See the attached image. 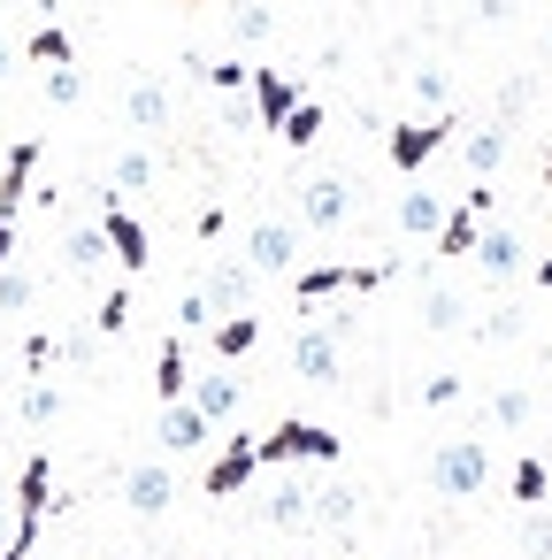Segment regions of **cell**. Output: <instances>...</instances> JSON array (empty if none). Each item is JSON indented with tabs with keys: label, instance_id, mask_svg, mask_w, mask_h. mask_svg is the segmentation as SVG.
Returning <instances> with one entry per match:
<instances>
[{
	"label": "cell",
	"instance_id": "obj_1",
	"mask_svg": "<svg viewBox=\"0 0 552 560\" xmlns=\"http://www.w3.org/2000/svg\"><path fill=\"white\" fill-rule=\"evenodd\" d=\"M16 529H9V545H0V560H32V545H39V529H47V514L62 506L55 499V460L47 453H32L24 468H16Z\"/></svg>",
	"mask_w": 552,
	"mask_h": 560
},
{
	"label": "cell",
	"instance_id": "obj_2",
	"mask_svg": "<svg viewBox=\"0 0 552 560\" xmlns=\"http://www.w3.org/2000/svg\"><path fill=\"white\" fill-rule=\"evenodd\" d=\"M399 261H315V269H292V300L315 307V300H361L376 284H391Z\"/></svg>",
	"mask_w": 552,
	"mask_h": 560
},
{
	"label": "cell",
	"instance_id": "obj_3",
	"mask_svg": "<svg viewBox=\"0 0 552 560\" xmlns=\"http://www.w3.org/2000/svg\"><path fill=\"white\" fill-rule=\"evenodd\" d=\"M483 483H491V445L483 438H445L430 453V491L437 499H475Z\"/></svg>",
	"mask_w": 552,
	"mask_h": 560
},
{
	"label": "cell",
	"instance_id": "obj_4",
	"mask_svg": "<svg viewBox=\"0 0 552 560\" xmlns=\"http://www.w3.org/2000/svg\"><path fill=\"white\" fill-rule=\"evenodd\" d=\"M453 139H460V116H445V108H437V116H422V124H399V131L384 139V154H391V170H399V177H422Z\"/></svg>",
	"mask_w": 552,
	"mask_h": 560
},
{
	"label": "cell",
	"instance_id": "obj_5",
	"mask_svg": "<svg viewBox=\"0 0 552 560\" xmlns=\"http://www.w3.org/2000/svg\"><path fill=\"white\" fill-rule=\"evenodd\" d=\"M101 231H108V254H116V269L124 277H139L146 261H154V246H146V223L124 208V192H101V215H93Z\"/></svg>",
	"mask_w": 552,
	"mask_h": 560
},
{
	"label": "cell",
	"instance_id": "obj_6",
	"mask_svg": "<svg viewBox=\"0 0 552 560\" xmlns=\"http://www.w3.org/2000/svg\"><path fill=\"white\" fill-rule=\"evenodd\" d=\"M238 254L254 261V277H292V269H300V223L261 215V223L246 231V246H238Z\"/></svg>",
	"mask_w": 552,
	"mask_h": 560
},
{
	"label": "cell",
	"instance_id": "obj_7",
	"mask_svg": "<svg viewBox=\"0 0 552 560\" xmlns=\"http://www.w3.org/2000/svg\"><path fill=\"white\" fill-rule=\"evenodd\" d=\"M261 445V468H284V460H338V430H322V422H277L269 438H254Z\"/></svg>",
	"mask_w": 552,
	"mask_h": 560
},
{
	"label": "cell",
	"instance_id": "obj_8",
	"mask_svg": "<svg viewBox=\"0 0 552 560\" xmlns=\"http://www.w3.org/2000/svg\"><path fill=\"white\" fill-rule=\"evenodd\" d=\"M292 376H300V384H345V346H338L322 323H307V330L292 338Z\"/></svg>",
	"mask_w": 552,
	"mask_h": 560
},
{
	"label": "cell",
	"instance_id": "obj_9",
	"mask_svg": "<svg viewBox=\"0 0 552 560\" xmlns=\"http://www.w3.org/2000/svg\"><path fill=\"white\" fill-rule=\"evenodd\" d=\"M491 284H514L521 269H529V246H521V231L514 223H483V238H475V254H468Z\"/></svg>",
	"mask_w": 552,
	"mask_h": 560
},
{
	"label": "cell",
	"instance_id": "obj_10",
	"mask_svg": "<svg viewBox=\"0 0 552 560\" xmlns=\"http://www.w3.org/2000/svg\"><path fill=\"white\" fill-rule=\"evenodd\" d=\"M254 476H261V445H254V438H231V445H223V453L208 460L200 491H208V499H238V491H246Z\"/></svg>",
	"mask_w": 552,
	"mask_h": 560
},
{
	"label": "cell",
	"instance_id": "obj_11",
	"mask_svg": "<svg viewBox=\"0 0 552 560\" xmlns=\"http://www.w3.org/2000/svg\"><path fill=\"white\" fill-rule=\"evenodd\" d=\"M200 292L215 300V315H246L254 307V261L246 254H215V269L200 277Z\"/></svg>",
	"mask_w": 552,
	"mask_h": 560
},
{
	"label": "cell",
	"instance_id": "obj_12",
	"mask_svg": "<svg viewBox=\"0 0 552 560\" xmlns=\"http://www.w3.org/2000/svg\"><path fill=\"white\" fill-rule=\"evenodd\" d=\"M345 215H353V185H345V177H330V170H322V177H307V185H300V223L338 231Z\"/></svg>",
	"mask_w": 552,
	"mask_h": 560
},
{
	"label": "cell",
	"instance_id": "obj_13",
	"mask_svg": "<svg viewBox=\"0 0 552 560\" xmlns=\"http://www.w3.org/2000/svg\"><path fill=\"white\" fill-rule=\"evenodd\" d=\"M108 261H116V254H108V231H101V223H70V231H62V269H70L78 284H93Z\"/></svg>",
	"mask_w": 552,
	"mask_h": 560
},
{
	"label": "cell",
	"instance_id": "obj_14",
	"mask_svg": "<svg viewBox=\"0 0 552 560\" xmlns=\"http://www.w3.org/2000/svg\"><path fill=\"white\" fill-rule=\"evenodd\" d=\"M154 438H162V453L177 460V453H200V445L215 438V422H208V415H200L192 399H169V407H162V430H154Z\"/></svg>",
	"mask_w": 552,
	"mask_h": 560
},
{
	"label": "cell",
	"instance_id": "obj_15",
	"mask_svg": "<svg viewBox=\"0 0 552 560\" xmlns=\"http://www.w3.org/2000/svg\"><path fill=\"white\" fill-rule=\"evenodd\" d=\"M246 85H254V124H261V131H284V116L300 108V85H292L284 70H254Z\"/></svg>",
	"mask_w": 552,
	"mask_h": 560
},
{
	"label": "cell",
	"instance_id": "obj_16",
	"mask_svg": "<svg viewBox=\"0 0 552 560\" xmlns=\"http://www.w3.org/2000/svg\"><path fill=\"white\" fill-rule=\"evenodd\" d=\"M185 399H192L208 422H231V415H238V399H246V384L231 376V361H215L208 376H192V392H185Z\"/></svg>",
	"mask_w": 552,
	"mask_h": 560
},
{
	"label": "cell",
	"instance_id": "obj_17",
	"mask_svg": "<svg viewBox=\"0 0 552 560\" xmlns=\"http://www.w3.org/2000/svg\"><path fill=\"white\" fill-rule=\"evenodd\" d=\"M261 522H269V529H315V483H307V476L277 483V491L261 499Z\"/></svg>",
	"mask_w": 552,
	"mask_h": 560
},
{
	"label": "cell",
	"instance_id": "obj_18",
	"mask_svg": "<svg viewBox=\"0 0 552 560\" xmlns=\"http://www.w3.org/2000/svg\"><path fill=\"white\" fill-rule=\"evenodd\" d=\"M506 154H514V131H506V124H483V131H468V139H460L468 177H498V170H506Z\"/></svg>",
	"mask_w": 552,
	"mask_h": 560
},
{
	"label": "cell",
	"instance_id": "obj_19",
	"mask_svg": "<svg viewBox=\"0 0 552 560\" xmlns=\"http://www.w3.org/2000/svg\"><path fill=\"white\" fill-rule=\"evenodd\" d=\"M124 499H131V514H169L177 476H169L162 460H146V468H131V476H124Z\"/></svg>",
	"mask_w": 552,
	"mask_h": 560
},
{
	"label": "cell",
	"instance_id": "obj_20",
	"mask_svg": "<svg viewBox=\"0 0 552 560\" xmlns=\"http://www.w3.org/2000/svg\"><path fill=\"white\" fill-rule=\"evenodd\" d=\"M32 170H39V139H16L9 147V170H0V215H16L32 200Z\"/></svg>",
	"mask_w": 552,
	"mask_h": 560
},
{
	"label": "cell",
	"instance_id": "obj_21",
	"mask_svg": "<svg viewBox=\"0 0 552 560\" xmlns=\"http://www.w3.org/2000/svg\"><path fill=\"white\" fill-rule=\"evenodd\" d=\"M353 514H361V483H345V476L315 483V529H353Z\"/></svg>",
	"mask_w": 552,
	"mask_h": 560
},
{
	"label": "cell",
	"instance_id": "obj_22",
	"mask_svg": "<svg viewBox=\"0 0 552 560\" xmlns=\"http://www.w3.org/2000/svg\"><path fill=\"white\" fill-rule=\"evenodd\" d=\"M124 116H131L139 131H169V85H162V78H139V85L124 93Z\"/></svg>",
	"mask_w": 552,
	"mask_h": 560
},
{
	"label": "cell",
	"instance_id": "obj_23",
	"mask_svg": "<svg viewBox=\"0 0 552 560\" xmlns=\"http://www.w3.org/2000/svg\"><path fill=\"white\" fill-rule=\"evenodd\" d=\"M437 223H445V200L422 192V185H407V192H399V231H407V238H437Z\"/></svg>",
	"mask_w": 552,
	"mask_h": 560
},
{
	"label": "cell",
	"instance_id": "obj_24",
	"mask_svg": "<svg viewBox=\"0 0 552 560\" xmlns=\"http://www.w3.org/2000/svg\"><path fill=\"white\" fill-rule=\"evenodd\" d=\"M154 392H162V407L192 392V376H185V330H169V338H162V353H154Z\"/></svg>",
	"mask_w": 552,
	"mask_h": 560
},
{
	"label": "cell",
	"instance_id": "obj_25",
	"mask_svg": "<svg viewBox=\"0 0 552 560\" xmlns=\"http://www.w3.org/2000/svg\"><path fill=\"white\" fill-rule=\"evenodd\" d=\"M254 346H261V315H254V307L215 323V361H238V353H254Z\"/></svg>",
	"mask_w": 552,
	"mask_h": 560
},
{
	"label": "cell",
	"instance_id": "obj_26",
	"mask_svg": "<svg viewBox=\"0 0 552 560\" xmlns=\"http://www.w3.org/2000/svg\"><path fill=\"white\" fill-rule=\"evenodd\" d=\"M422 323H430L437 338H453V330H468V300H460V292H445V284H430V300H422Z\"/></svg>",
	"mask_w": 552,
	"mask_h": 560
},
{
	"label": "cell",
	"instance_id": "obj_27",
	"mask_svg": "<svg viewBox=\"0 0 552 560\" xmlns=\"http://www.w3.org/2000/svg\"><path fill=\"white\" fill-rule=\"evenodd\" d=\"M506 491H514L521 506H544V499H552V468H544L537 453H521V460H514V476H506Z\"/></svg>",
	"mask_w": 552,
	"mask_h": 560
},
{
	"label": "cell",
	"instance_id": "obj_28",
	"mask_svg": "<svg viewBox=\"0 0 552 560\" xmlns=\"http://www.w3.org/2000/svg\"><path fill=\"white\" fill-rule=\"evenodd\" d=\"M529 415H537L529 384H498V392H491V422H498V430H529Z\"/></svg>",
	"mask_w": 552,
	"mask_h": 560
},
{
	"label": "cell",
	"instance_id": "obj_29",
	"mask_svg": "<svg viewBox=\"0 0 552 560\" xmlns=\"http://www.w3.org/2000/svg\"><path fill=\"white\" fill-rule=\"evenodd\" d=\"M277 139H284L292 154H307V147L322 139V101H300V108L284 116V131H277Z\"/></svg>",
	"mask_w": 552,
	"mask_h": 560
},
{
	"label": "cell",
	"instance_id": "obj_30",
	"mask_svg": "<svg viewBox=\"0 0 552 560\" xmlns=\"http://www.w3.org/2000/svg\"><path fill=\"white\" fill-rule=\"evenodd\" d=\"M521 330H529V315H521L514 300H498V307H491V315L475 323V338H483V346H514Z\"/></svg>",
	"mask_w": 552,
	"mask_h": 560
},
{
	"label": "cell",
	"instance_id": "obj_31",
	"mask_svg": "<svg viewBox=\"0 0 552 560\" xmlns=\"http://www.w3.org/2000/svg\"><path fill=\"white\" fill-rule=\"evenodd\" d=\"M24 55H32V62H47V70H62V62H78V47H70V32H62V24H39Z\"/></svg>",
	"mask_w": 552,
	"mask_h": 560
},
{
	"label": "cell",
	"instance_id": "obj_32",
	"mask_svg": "<svg viewBox=\"0 0 552 560\" xmlns=\"http://www.w3.org/2000/svg\"><path fill=\"white\" fill-rule=\"evenodd\" d=\"M269 32H277V16L261 9V0H246V9H231V39H238V47H261Z\"/></svg>",
	"mask_w": 552,
	"mask_h": 560
},
{
	"label": "cell",
	"instance_id": "obj_33",
	"mask_svg": "<svg viewBox=\"0 0 552 560\" xmlns=\"http://www.w3.org/2000/svg\"><path fill=\"white\" fill-rule=\"evenodd\" d=\"M16 415H24L32 430H47V422L62 415V392H55V384H24V399H16Z\"/></svg>",
	"mask_w": 552,
	"mask_h": 560
},
{
	"label": "cell",
	"instance_id": "obj_34",
	"mask_svg": "<svg viewBox=\"0 0 552 560\" xmlns=\"http://www.w3.org/2000/svg\"><path fill=\"white\" fill-rule=\"evenodd\" d=\"M32 300H39V284H32V269H16V261H9V269H0V315H24Z\"/></svg>",
	"mask_w": 552,
	"mask_h": 560
},
{
	"label": "cell",
	"instance_id": "obj_35",
	"mask_svg": "<svg viewBox=\"0 0 552 560\" xmlns=\"http://www.w3.org/2000/svg\"><path fill=\"white\" fill-rule=\"evenodd\" d=\"M177 330H215V300H208L200 284L177 292Z\"/></svg>",
	"mask_w": 552,
	"mask_h": 560
},
{
	"label": "cell",
	"instance_id": "obj_36",
	"mask_svg": "<svg viewBox=\"0 0 552 560\" xmlns=\"http://www.w3.org/2000/svg\"><path fill=\"white\" fill-rule=\"evenodd\" d=\"M521 552L529 560H552V514L544 506H521Z\"/></svg>",
	"mask_w": 552,
	"mask_h": 560
},
{
	"label": "cell",
	"instance_id": "obj_37",
	"mask_svg": "<svg viewBox=\"0 0 552 560\" xmlns=\"http://www.w3.org/2000/svg\"><path fill=\"white\" fill-rule=\"evenodd\" d=\"M146 185H154V154H139V147L116 154V192H146Z\"/></svg>",
	"mask_w": 552,
	"mask_h": 560
},
{
	"label": "cell",
	"instance_id": "obj_38",
	"mask_svg": "<svg viewBox=\"0 0 552 560\" xmlns=\"http://www.w3.org/2000/svg\"><path fill=\"white\" fill-rule=\"evenodd\" d=\"M124 323H131V277H124V284H116V292L101 300V315H93V330H101V338H116Z\"/></svg>",
	"mask_w": 552,
	"mask_h": 560
},
{
	"label": "cell",
	"instance_id": "obj_39",
	"mask_svg": "<svg viewBox=\"0 0 552 560\" xmlns=\"http://www.w3.org/2000/svg\"><path fill=\"white\" fill-rule=\"evenodd\" d=\"M55 361H70V369H93V361H101V330H70V338L55 346Z\"/></svg>",
	"mask_w": 552,
	"mask_h": 560
},
{
	"label": "cell",
	"instance_id": "obj_40",
	"mask_svg": "<svg viewBox=\"0 0 552 560\" xmlns=\"http://www.w3.org/2000/svg\"><path fill=\"white\" fill-rule=\"evenodd\" d=\"M192 70H200V78H208V85H223V93H238V85H246V78H254V70H246V62H200V55H192Z\"/></svg>",
	"mask_w": 552,
	"mask_h": 560
},
{
	"label": "cell",
	"instance_id": "obj_41",
	"mask_svg": "<svg viewBox=\"0 0 552 560\" xmlns=\"http://www.w3.org/2000/svg\"><path fill=\"white\" fill-rule=\"evenodd\" d=\"M78 93H85V78H78V62H62V70H47V101H55V108H70Z\"/></svg>",
	"mask_w": 552,
	"mask_h": 560
},
{
	"label": "cell",
	"instance_id": "obj_42",
	"mask_svg": "<svg viewBox=\"0 0 552 560\" xmlns=\"http://www.w3.org/2000/svg\"><path fill=\"white\" fill-rule=\"evenodd\" d=\"M529 101H537V85H529V78H514V85L498 93V124H514V116H521Z\"/></svg>",
	"mask_w": 552,
	"mask_h": 560
},
{
	"label": "cell",
	"instance_id": "obj_43",
	"mask_svg": "<svg viewBox=\"0 0 552 560\" xmlns=\"http://www.w3.org/2000/svg\"><path fill=\"white\" fill-rule=\"evenodd\" d=\"M453 399H460V376H453V369H437V376L422 384V407H453Z\"/></svg>",
	"mask_w": 552,
	"mask_h": 560
},
{
	"label": "cell",
	"instance_id": "obj_44",
	"mask_svg": "<svg viewBox=\"0 0 552 560\" xmlns=\"http://www.w3.org/2000/svg\"><path fill=\"white\" fill-rule=\"evenodd\" d=\"M223 124H231V131H261V124H254V101H246V93H231V101H223Z\"/></svg>",
	"mask_w": 552,
	"mask_h": 560
},
{
	"label": "cell",
	"instance_id": "obj_45",
	"mask_svg": "<svg viewBox=\"0 0 552 560\" xmlns=\"http://www.w3.org/2000/svg\"><path fill=\"white\" fill-rule=\"evenodd\" d=\"M414 93H422L430 108H445V70H414Z\"/></svg>",
	"mask_w": 552,
	"mask_h": 560
},
{
	"label": "cell",
	"instance_id": "obj_46",
	"mask_svg": "<svg viewBox=\"0 0 552 560\" xmlns=\"http://www.w3.org/2000/svg\"><path fill=\"white\" fill-rule=\"evenodd\" d=\"M9 70H16V47H9V39H0V85H9Z\"/></svg>",
	"mask_w": 552,
	"mask_h": 560
},
{
	"label": "cell",
	"instance_id": "obj_47",
	"mask_svg": "<svg viewBox=\"0 0 552 560\" xmlns=\"http://www.w3.org/2000/svg\"><path fill=\"white\" fill-rule=\"evenodd\" d=\"M529 277H537V284H544V292H552V254H544V261H537V269H529Z\"/></svg>",
	"mask_w": 552,
	"mask_h": 560
},
{
	"label": "cell",
	"instance_id": "obj_48",
	"mask_svg": "<svg viewBox=\"0 0 552 560\" xmlns=\"http://www.w3.org/2000/svg\"><path fill=\"white\" fill-rule=\"evenodd\" d=\"M9 529H16V522H9V506H0V545H9Z\"/></svg>",
	"mask_w": 552,
	"mask_h": 560
},
{
	"label": "cell",
	"instance_id": "obj_49",
	"mask_svg": "<svg viewBox=\"0 0 552 560\" xmlns=\"http://www.w3.org/2000/svg\"><path fill=\"white\" fill-rule=\"evenodd\" d=\"M544 55H552V32H544Z\"/></svg>",
	"mask_w": 552,
	"mask_h": 560
}]
</instances>
